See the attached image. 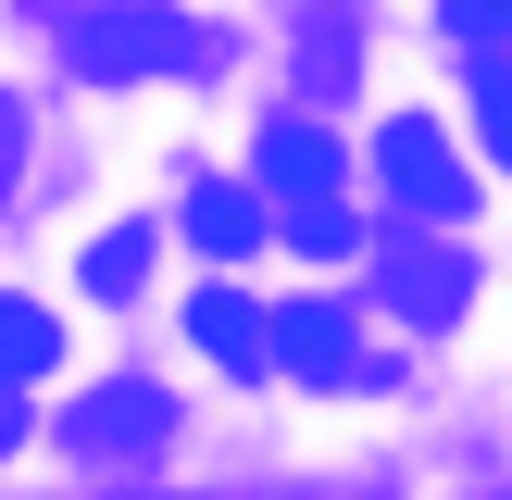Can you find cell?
<instances>
[{
  "label": "cell",
  "instance_id": "8",
  "mask_svg": "<svg viewBox=\"0 0 512 500\" xmlns=\"http://www.w3.org/2000/svg\"><path fill=\"white\" fill-rule=\"evenodd\" d=\"M188 238L213 250V263H250V250L275 238V200H263V188H225V175H213V188H188Z\"/></svg>",
  "mask_w": 512,
  "mask_h": 500
},
{
  "label": "cell",
  "instance_id": "5",
  "mask_svg": "<svg viewBox=\"0 0 512 500\" xmlns=\"http://www.w3.org/2000/svg\"><path fill=\"white\" fill-rule=\"evenodd\" d=\"M375 175H388V188L413 200L425 225H463V200H475V175L450 163V138H438V125H425V113H400L388 138H375Z\"/></svg>",
  "mask_w": 512,
  "mask_h": 500
},
{
  "label": "cell",
  "instance_id": "7",
  "mask_svg": "<svg viewBox=\"0 0 512 500\" xmlns=\"http://www.w3.org/2000/svg\"><path fill=\"white\" fill-rule=\"evenodd\" d=\"M188 338L213 350L225 375H275V313H263V300H238V288H200V313H188Z\"/></svg>",
  "mask_w": 512,
  "mask_h": 500
},
{
  "label": "cell",
  "instance_id": "13",
  "mask_svg": "<svg viewBox=\"0 0 512 500\" xmlns=\"http://www.w3.org/2000/svg\"><path fill=\"white\" fill-rule=\"evenodd\" d=\"M0 450H13V413H0Z\"/></svg>",
  "mask_w": 512,
  "mask_h": 500
},
{
  "label": "cell",
  "instance_id": "6",
  "mask_svg": "<svg viewBox=\"0 0 512 500\" xmlns=\"http://www.w3.org/2000/svg\"><path fill=\"white\" fill-rule=\"evenodd\" d=\"M388 300H400L413 325H450V313L475 300V263L438 250V238H400V250H388Z\"/></svg>",
  "mask_w": 512,
  "mask_h": 500
},
{
  "label": "cell",
  "instance_id": "11",
  "mask_svg": "<svg viewBox=\"0 0 512 500\" xmlns=\"http://www.w3.org/2000/svg\"><path fill=\"white\" fill-rule=\"evenodd\" d=\"M463 50H512V0H438Z\"/></svg>",
  "mask_w": 512,
  "mask_h": 500
},
{
  "label": "cell",
  "instance_id": "9",
  "mask_svg": "<svg viewBox=\"0 0 512 500\" xmlns=\"http://www.w3.org/2000/svg\"><path fill=\"white\" fill-rule=\"evenodd\" d=\"M63 363V325H50V300H0V413H25V388Z\"/></svg>",
  "mask_w": 512,
  "mask_h": 500
},
{
  "label": "cell",
  "instance_id": "3",
  "mask_svg": "<svg viewBox=\"0 0 512 500\" xmlns=\"http://www.w3.org/2000/svg\"><path fill=\"white\" fill-rule=\"evenodd\" d=\"M275 363L313 375V388H388V350H363V325H350L338 300H300V313H275Z\"/></svg>",
  "mask_w": 512,
  "mask_h": 500
},
{
  "label": "cell",
  "instance_id": "2",
  "mask_svg": "<svg viewBox=\"0 0 512 500\" xmlns=\"http://www.w3.org/2000/svg\"><path fill=\"white\" fill-rule=\"evenodd\" d=\"M175 438V400L150 388V375H113V388L63 400V450H88V463H138V450Z\"/></svg>",
  "mask_w": 512,
  "mask_h": 500
},
{
  "label": "cell",
  "instance_id": "10",
  "mask_svg": "<svg viewBox=\"0 0 512 500\" xmlns=\"http://www.w3.org/2000/svg\"><path fill=\"white\" fill-rule=\"evenodd\" d=\"M138 275H150V225H113V238H88V288H100V300H125Z\"/></svg>",
  "mask_w": 512,
  "mask_h": 500
},
{
  "label": "cell",
  "instance_id": "12",
  "mask_svg": "<svg viewBox=\"0 0 512 500\" xmlns=\"http://www.w3.org/2000/svg\"><path fill=\"white\" fill-rule=\"evenodd\" d=\"M475 125H488V150L512 163V63H475Z\"/></svg>",
  "mask_w": 512,
  "mask_h": 500
},
{
  "label": "cell",
  "instance_id": "1",
  "mask_svg": "<svg viewBox=\"0 0 512 500\" xmlns=\"http://www.w3.org/2000/svg\"><path fill=\"white\" fill-rule=\"evenodd\" d=\"M63 50L88 75H200L213 63V25L163 13V0H88V13H63Z\"/></svg>",
  "mask_w": 512,
  "mask_h": 500
},
{
  "label": "cell",
  "instance_id": "4",
  "mask_svg": "<svg viewBox=\"0 0 512 500\" xmlns=\"http://www.w3.org/2000/svg\"><path fill=\"white\" fill-rule=\"evenodd\" d=\"M263 200H275L288 225L350 213V200H338V138H325V125H300V113H275V125H263Z\"/></svg>",
  "mask_w": 512,
  "mask_h": 500
}]
</instances>
